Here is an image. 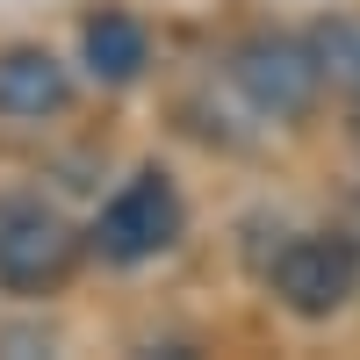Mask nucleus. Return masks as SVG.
Returning <instances> with one entry per match:
<instances>
[{
    "instance_id": "4",
    "label": "nucleus",
    "mask_w": 360,
    "mask_h": 360,
    "mask_svg": "<svg viewBox=\"0 0 360 360\" xmlns=\"http://www.w3.org/2000/svg\"><path fill=\"white\" fill-rule=\"evenodd\" d=\"M173 238H180V195H173L166 173H137L130 188L101 209V224H94V245H101V259H115V266L152 259V252L173 245Z\"/></svg>"
},
{
    "instance_id": "3",
    "label": "nucleus",
    "mask_w": 360,
    "mask_h": 360,
    "mask_svg": "<svg viewBox=\"0 0 360 360\" xmlns=\"http://www.w3.org/2000/svg\"><path fill=\"white\" fill-rule=\"evenodd\" d=\"M72 266V224L44 195H0V288L37 295Z\"/></svg>"
},
{
    "instance_id": "7",
    "label": "nucleus",
    "mask_w": 360,
    "mask_h": 360,
    "mask_svg": "<svg viewBox=\"0 0 360 360\" xmlns=\"http://www.w3.org/2000/svg\"><path fill=\"white\" fill-rule=\"evenodd\" d=\"M317 65L332 86H346V94H360V22H332L317 29Z\"/></svg>"
},
{
    "instance_id": "6",
    "label": "nucleus",
    "mask_w": 360,
    "mask_h": 360,
    "mask_svg": "<svg viewBox=\"0 0 360 360\" xmlns=\"http://www.w3.org/2000/svg\"><path fill=\"white\" fill-rule=\"evenodd\" d=\"M79 51H86V72H94V79L130 86L144 72V58H152V37H144L137 15H94L86 37H79Z\"/></svg>"
},
{
    "instance_id": "2",
    "label": "nucleus",
    "mask_w": 360,
    "mask_h": 360,
    "mask_svg": "<svg viewBox=\"0 0 360 360\" xmlns=\"http://www.w3.org/2000/svg\"><path fill=\"white\" fill-rule=\"evenodd\" d=\"M231 86L266 115V123H295V115L317 108V86H324L317 44H295V37H245V44L231 51Z\"/></svg>"
},
{
    "instance_id": "5",
    "label": "nucleus",
    "mask_w": 360,
    "mask_h": 360,
    "mask_svg": "<svg viewBox=\"0 0 360 360\" xmlns=\"http://www.w3.org/2000/svg\"><path fill=\"white\" fill-rule=\"evenodd\" d=\"M65 101H72V79H65V65H58L51 51H37V44L0 51V115L44 123V115H58Z\"/></svg>"
},
{
    "instance_id": "1",
    "label": "nucleus",
    "mask_w": 360,
    "mask_h": 360,
    "mask_svg": "<svg viewBox=\"0 0 360 360\" xmlns=\"http://www.w3.org/2000/svg\"><path fill=\"white\" fill-rule=\"evenodd\" d=\"M266 288L288 317H339L353 295H360V245L339 231H310V238H288L266 266Z\"/></svg>"
}]
</instances>
